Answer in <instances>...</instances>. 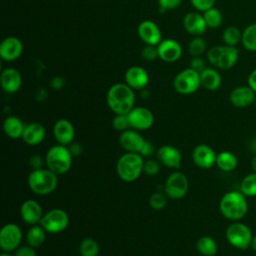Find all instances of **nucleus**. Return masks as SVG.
<instances>
[{
    "instance_id": "nucleus-1",
    "label": "nucleus",
    "mask_w": 256,
    "mask_h": 256,
    "mask_svg": "<svg viewBox=\"0 0 256 256\" xmlns=\"http://www.w3.org/2000/svg\"><path fill=\"white\" fill-rule=\"evenodd\" d=\"M134 89L126 83H116L112 85L106 96L108 107L115 114H128L135 103Z\"/></svg>"
},
{
    "instance_id": "nucleus-2",
    "label": "nucleus",
    "mask_w": 256,
    "mask_h": 256,
    "mask_svg": "<svg viewBox=\"0 0 256 256\" xmlns=\"http://www.w3.org/2000/svg\"><path fill=\"white\" fill-rule=\"evenodd\" d=\"M220 213L230 221H240L248 211L247 197L239 190L226 192L219 201Z\"/></svg>"
},
{
    "instance_id": "nucleus-3",
    "label": "nucleus",
    "mask_w": 256,
    "mask_h": 256,
    "mask_svg": "<svg viewBox=\"0 0 256 256\" xmlns=\"http://www.w3.org/2000/svg\"><path fill=\"white\" fill-rule=\"evenodd\" d=\"M144 159L139 153L126 152L117 161L116 172L125 182H133L139 178L144 169Z\"/></svg>"
},
{
    "instance_id": "nucleus-4",
    "label": "nucleus",
    "mask_w": 256,
    "mask_h": 256,
    "mask_svg": "<svg viewBox=\"0 0 256 256\" xmlns=\"http://www.w3.org/2000/svg\"><path fill=\"white\" fill-rule=\"evenodd\" d=\"M58 184V177L49 168L32 170L28 176V185L31 191L38 195H47L53 192Z\"/></svg>"
},
{
    "instance_id": "nucleus-5",
    "label": "nucleus",
    "mask_w": 256,
    "mask_h": 256,
    "mask_svg": "<svg viewBox=\"0 0 256 256\" xmlns=\"http://www.w3.org/2000/svg\"><path fill=\"white\" fill-rule=\"evenodd\" d=\"M72 154L69 148L62 144H57L49 148L45 156L47 167L57 175L67 173L72 166Z\"/></svg>"
},
{
    "instance_id": "nucleus-6",
    "label": "nucleus",
    "mask_w": 256,
    "mask_h": 256,
    "mask_svg": "<svg viewBox=\"0 0 256 256\" xmlns=\"http://www.w3.org/2000/svg\"><path fill=\"white\" fill-rule=\"evenodd\" d=\"M253 235L250 227L240 221H233L225 231L228 243L239 250H246L251 247Z\"/></svg>"
},
{
    "instance_id": "nucleus-7",
    "label": "nucleus",
    "mask_w": 256,
    "mask_h": 256,
    "mask_svg": "<svg viewBox=\"0 0 256 256\" xmlns=\"http://www.w3.org/2000/svg\"><path fill=\"white\" fill-rule=\"evenodd\" d=\"M174 89L183 95L195 93L201 86L200 74L190 67L179 72L173 81Z\"/></svg>"
},
{
    "instance_id": "nucleus-8",
    "label": "nucleus",
    "mask_w": 256,
    "mask_h": 256,
    "mask_svg": "<svg viewBox=\"0 0 256 256\" xmlns=\"http://www.w3.org/2000/svg\"><path fill=\"white\" fill-rule=\"evenodd\" d=\"M69 216L67 212L60 208H54L46 212L40 220V225L48 233H59L67 228Z\"/></svg>"
},
{
    "instance_id": "nucleus-9",
    "label": "nucleus",
    "mask_w": 256,
    "mask_h": 256,
    "mask_svg": "<svg viewBox=\"0 0 256 256\" xmlns=\"http://www.w3.org/2000/svg\"><path fill=\"white\" fill-rule=\"evenodd\" d=\"M188 187L187 176L182 172H173L164 183V192L171 199H181L186 195Z\"/></svg>"
},
{
    "instance_id": "nucleus-10",
    "label": "nucleus",
    "mask_w": 256,
    "mask_h": 256,
    "mask_svg": "<svg viewBox=\"0 0 256 256\" xmlns=\"http://www.w3.org/2000/svg\"><path fill=\"white\" fill-rule=\"evenodd\" d=\"M22 237V231L17 224H5L0 231V247L3 252L15 251L20 246Z\"/></svg>"
},
{
    "instance_id": "nucleus-11",
    "label": "nucleus",
    "mask_w": 256,
    "mask_h": 256,
    "mask_svg": "<svg viewBox=\"0 0 256 256\" xmlns=\"http://www.w3.org/2000/svg\"><path fill=\"white\" fill-rule=\"evenodd\" d=\"M130 127L136 130L149 129L154 123V115L152 111L145 107H134L128 114Z\"/></svg>"
},
{
    "instance_id": "nucleus-12",
    "label": "nucleus",
    "mask_w": 256,
    "mask_h": 256,
    "mask_svg": "<svg viewBox=\"0 0 256 256\" xmlns=\"http://www.w3.org/2000/svg\"><path fill=\"white\" fill-rule=\"evenodd\" d=\"M217 154L214 149L207 144H199L197 145L192 152V159L194 163L202 168L209 169L216 164Z\"/></svg>"
},
{
    "instance_id": "nucleus-13",
    "label": "nucleus",
    "mask_w": 256,
    "mask_h": 256,
    "mask_svg": "<svg viewBox=\"0 0 256 256\" xmlns=\"http://www.w3.org/2000/svg\"><path fill=\"white\" fill-rule=\"evenodd\" d=\"M157 160L166 167L180 168L182 156L179 149L172 145H163L156 151Z\"/></svg>"
},
{
    "instance_id": "nucleus-14",
    "label": "nucleus",
    "mask_w": 256,
    "mask_h": 256,
    "mask_svg": "<svg viewBox=\"0 0 256 256\" xmlns=\"http://www.w3.org/2000/svg\"><path fill=\"white\" fill-rule=\"evenodd\" d=\"M256 92L249 86L243 85L235 87L229 95L231 104L237 108H245L250 106L255 101Z\"/></svg>"
},
{
    "instance_id": "nucleus-15",
    "label": "nucleus",
    "mask_w": 256,
    "mask_h": 256,
    "mask_svg": "<svg viewBox=\"0 0 256 256\" xmlns=\"http://www.w3.org/2000/svg\"><path fill=\"white\" fill-rule=\"evenodd\" d=\"M138 35L146 45L157 46L162 41V35L158 25L151 20H145L139 24Z\"/></svg>"
},
{
    "instance_id": "nucleus-16",
    "label": "nucleus",
    "mask_w": 256,
    "mask_h": 256,
    "mask_svg": "<svg viewBox=\"0 0 256 256\" xmlns=\"http://www.w3.org/2000/svg\"><path fill=\"white\" fill-rule=\"evenodd\" d=\"M22 52L23 44L17 37H7L0 44V57L5 61H14L18 59Z\"/></svg>"
},
{
    "instance_id": "nucleus-17",
    "label": "nucleus",
    "mask_w": 256,
    "mask_h": 256,
    "mask_svg": "<svg viewBox=\"0 0 256 256\" xmlns=\"http://www.w3.org/2000/svg\"><path fill=\"white\" fill-rule=\"evenodd\" d=\"M43 211L41 205L34 199H28L24 201L20 207V216L22 220L30 225L40 223L43 217Z\"/></svg>"
},
{
    "instance_id": "nucleus-18",
    "label": "nucleus",
    "mask_w": 256,
    "mask_h": 256,
    "mask_svg": "<svg viewBox=\"0 0 256 256\" xmlns=\"http://www.w3.org/2000/svg\"><path fill=\"white\" fill-rule=\"evenodd\" d=\"M158 57L165 62L177 61L182 55L181 45L174 39H164L158 45Z\"/></svg>"
},
{
    "instance_id": "nucleus-19",
    "label": "nucleus",
    "mask_w": 256,
    "mask_h": 256,
    "mask_svg": "<svg viewBox=\"0 0 256 256\" xmlns=\"http://www.w3.org/2000/svg\"><path fill=\"white\" fill-rule=\"evenodd\" d=\"M53 135L59 144L67 146L73 142L75 137L74 126L67 119H59L53 126Z\"/></svg>"
},
{
    "instance_id": "nucleus-20",
    "label": "nucleus",
    "mask_w": 256,
    "mask_h": 256,
    "mask_svg": "<svg viewBox=\"0 0 256 256\" xmlns=\"http://www.w3.org/2000/svg\"><path fill=\"white\" fill-rule=\"evenodd\" d=\"M119 143L127 152L139 153L145 143V139L136 130L127 129L120 134Z\"/></svg>"
},
{
    "instance_id": "nucleus-21",
    "label": "nucleus",
    "mask_w": 256,
    "mask_h": 256,
    "mask_svg": "<svg viewBox=\"0 0 256 256\" xmlns=\"http://www.w3.org/2000/svg\"><path fill=\"white\" fill-rule=\"evenodd\" d=\"M125 83L132 89H143L149 82V75L141 66H132L125 72Z\"/></svg>"
},
{
    "instance_id": "nucleus-22",
    "label": "nucleus",
    "mask_w": 256,
    "mask_h": 256,
    "mask_svg": "<svg viewBox=\"0 0 256 256\" xmlns=\"http://www.w3.org/2000/svg\"><path fill=\"white\" fill-rule=\"evenodd\" d=\"M184 29L194 36H201L207 30V24L203 14L198 12H189L183 18Z\"/></svg>"
},
{
    "instance_id": "nucleus-23",
    "label": "nucleus",
    "mask_w": 256,
    "mask_h": 256,
    "mask_svg": "<svg viewBox=\"0 0 256 256\" xmlns=\"http://www.w3.org/2000/svg\"><path fill=\"white\" fill-rule=\"evenodd\" d=\"M0 83L6 93H15L22 85L21 74L15 68H6L1 72Z\"/></svg>"
},
{
    "instance_id": "nucleus-24",
    "label": "nucleus",
    "mask_w": 256,
    "mask_h": 256,
    "mask_svg": "<svg viewBox=\"0 0 256 256\" xmlns=\"http://www.w3.org/2000/svg\"><path fill=\"white\" fill-rule=\"evenodd\" d=\"M46 135V130L43 124L40 122H31L25 125L22 139L28 145H37L40 144Z\"/></svg>"
},
{
    "instance_id": "nucleus-25",
    "label": "nucleus",
    "mask_w": 256,
    "mask_h": 256,
    "mask_svg": "<svg viewBox=\"0 0 256 256\" xmlns=\"http://www.w3.org/2000/svg\"><path fill=\"white\" fill-rule=\"evenodd\" d=\"M201 86L209 91H215L221 86L222 78L220 73L214 68H206L200 73Z\"/></svg>"
},
{
    "instance_id": "nucleus-26",
    "label": "nucleus",
    "mask_w": 256,
    "mask_h": 256,
    "mask_svg": "<svg viewBox=\"0 0 256 256\" xmlns=\"http://www.w3.org/2000/svg\"><path fill=\"white\" fill-rule=\"evenodd\" d=\"M24 128H25V124L17 116H8L5 118L3 122L4 133L12 139H17L22 137Z\"/></svg>"
},
{
    "instance_id": "nucleus-27",
    "label": "nucleus",
    "mask_w": 256,
    "mask_h": 256,
    "mask_svg": "<svg viewBox=\"0 0 256 256\" xmlns=\"http://www.w3.org/2000/svg\"><path fill=\"white\" fill-rule=\"evenodd\" d=\"M238 57H239V50L236 47L225 45L223 47V51L220 56L217 68L221 70L231 69L237 63Z\"/></svg>"
},
{
    "instance_id": "nucleus-28",
    "label": "nucleus",
    "mask_w": 256,
    "mask_h": 256,
    "mask_svg": "<svg viewBox=\"0 0 256 256\" xmlns=\"http://www.w3.org/2000/svg\"><path fill=\"white\" fill-rule=\"evenodd\" d=\"M215 165L223 172H231L237 167L238 159L236 155L230 151H221L217 154Z\"/></svg>"
},
{
    "instance_id": "nucleus-29",
    "label": "nucleus",
    "mask_w": 256,
    "mask_h": 256,
    "mask_svg": "<svg viewBox=\"0 0 256 256\" xmlns=\"http://www.w3.org/2000/svg\"><path fill=\"white\" fill-rule=\"evenodd\" d=\"M196 249L203 256H214L217 253L218 246L214 238L204 235L197 240Z\"/></svg>"
},
{
    "instance_id": "nucleus-30",
    "label": "nucleus",
    "mask_w": 256,
    "mask_h": 256,
    "mask_svg": "<svg viewBox=\"0 0 256 256\" xmlns=\"http://www.w3.org/2000/svg\"><path fill=\"white\" fill-rule=\"evenodd\" d=\"M46 238V230L41 225H33L26 234V242L28 245L36 248L43 244Z\"/></svg>"
},
{
    "instance_id": "nucleus-31",
    "label": "nucleus",
    "mask_w": 256,
    "mask_h": 256,
    "mask_svg": "<svg viewBox=\"0 0 256 256\" xmlns=\"http://www.w3.org/2000/svg\"><path fill=\"white\" fill-rule=\"evenodd\" d=\"M241 43L247 51L256 52V23L249 24L242 31Z\"/></svg>"
},
{
    "instance_id": "nucleus-32",
    "label": "nucleus",
    "mask_w": 256,
    "mask_h": 256,
    "mask_svg": "<svg viewBox=\"0 0 256 256\" xmlns=\"http://www.w3.org/2000/svg\"><path fill=\"white\" fill-rule=\"evenodd\" d=\"M240 191L246 197L256 196V173L251 172L243 177L240 182Z\"/></svg>"
},
{
    "instance_id": "nucleus-33",
    "label": "nucleus",
    "mask_w": 256,
    "mask_h": 256,
    "mask_svg": "<svg viewBox=\"0 0 256 256\" xmlns=\"http://www.w3.org/2000/svg\"><path fill=\"white\" fill-rule=\"evenodd\" d=\"M222 39L227 46H236L242 40V31L236 26H228L222 34Z\"/></svg>"
},
{
    "instance_id": "nucleus-34",
    "label": "nucleus",
    "mask_w": 256,
    "mask_h": 256,
    "mask_svg": "<svg viewBox=\"0 0 256 256\" xmlns=\"http://www.w3.org/2000/svg\"><path fill=\"white\" fill-rule=\"evenodd\" d=\"M203 17L208 28H218L223 21L222 13L216 7H212L203 12Z\"/></svg>"
},
{
    "instance_id": "nucleus-35",
    "label": "nucleus",
    "mask_w": 256,
    "mask_h": 256,
    "mask_svg": "<svg viewBox=\"0 0 256 256\" xmlns=\"http://www.w3.org/2000/svg\"><path fill=\"white\" fill-rule=\"evenodd\" d=\"M99 250V245L93 238L83 239L79 246V253L81 256H98Z\"/></svg>"
},
{
    "instance_id": "nucleus-36",
    "label": "nucleus",
    "mask_w": 256,
    "mask_h": 256,
    "mask_svg": "<svg viewBox=\"0 0 256 256\" xmlns=\"http://www.w3.org/2000/svg\"><path fill=\"white\" fill-rule=\"evenodd\" d=\"M188 50L189 53L194 57L201 56L206 50V41L201 36H195V38L189 42Z\"/></svg>"
},
{
    "instance_id": "nucleus-37",
    "label": "nucleus",
    "mask_w": 256,
    "mask_h": 256,
    "mask_svg": "<svg viewBox=\"0 0 256 256\" xmlns=\"http://www.w3.org/2000/svg\"><path fill=\"white\" fill-rule=\"evenodd\" d=\"M150 206L155 210L163 209L167 204V195L161 192L153 193L149 198Z\"/></svg>"
},
{
    "instance_id": "nucleus-38",
    "label": "nucleus",
    "mask_w": 256,
    "mask_h": 256,
    "mask_svg": "<svg viewBox=\"0 0 256 256\" xmlns=\"http://www.w3.org/2000/svg\"><path fill=\"white\" fill-rule=\"evenodd\" d=\"M112 126L118 131H125L130 127L127 114H116L112 120Z\"/></svg>"
},
{
    "instance_id": "nucleus-39",
    "label": "nucleus",
    "mask_w": 256,
    "mask_h": 256,
    "mask_svg": "<svg viewBox=\"0 0 256 256\" xmlns=\"http://www.w3.org/2000/svg\"><path fill=\"white\" fill-rule=\"evenodd\" d=\"M223 47L221 45H217V46H213L211 47L208 52H207V59L209 61V63L211 65H213L214 67L218 66V62L220 59V56L222 54L223 51Z\"/></svg>"
},
{
    "instance_id": "nucleus-40",
    "label": "nucleus",
    "mask_w": 256,
    "mask_h": 256,
    "mask_svg": "<svg viewBox=\"0 0 256 256\" xmlns=\"http://www.w3.org/2000/svg\"><path fill=\"white\" fill-rule=\"evenodd\" d=\"M160 162L158 160H154V159H148L144 162V169L143 172L147 175L150 176H154L156 174H158L159 169H160Z\"/></svg>"
},
{
    "instance_id": "nucleus-41",
    "label": "nucleus",
    "mask_w": 256,
    "mask_h": 256,
    "mask_svg": "<svg viewBox=\"0 0 256 256\" xmlns=\"http://www.w3.org/2000/svg\"><path fill=\"white\" fill-rule=\"evenodd\" d=\"M141 55L143 57V59L147 60V61H152L155 60L158 57V49L157 46H153V45H146L142 52Z\"/></svg>"
},
{
    "instance_id": "nucleus-42",
    "label": "nucleus",
    "mask_w": 256,
    "mask_h": 256,
    "mask_svg": "<svg viewBox=\"0 0 256 256\" xmlns=\"http://www.w3.org/2000/svg\"><path fill=\"white\" fill-rule=\"evenodd\" d=\"M190 1L193 7L200 12H204L214 7V4H215V0H190Z\"/></svg>"
},
{
    "instance_id": "nucleus-43",
    "label": "nucleus",
    "mask_w": 256,
    "mask_h": 256,
    "mask_svg": "<svg viewBox=\"0 0 256 256\" xmlns=\"http://www.w3.org/2000/svg\"><path fill=\"white\" fill-rule=\"evenodd\" d=\"M190 68L195 70L196 72H198L200 74L207 67H206L205 61L200 56H196V57H193L191 59V61H190Z\"/></svg>"
},
{
    "instance_id": "nucleus-44",
    "label": "nucleus",
    "mask_w": 256,
    "mask_h": 256,
    "mask_svg": "<svg viewBox=\"0 0 256 256\" xmlns=\"http://www.w3.org/2000/svg\"><path fill=\"white\" fill-rule=\"evenodd\" d=\"M13 255L14 256H36V251L34 247L30 245H24V246H19L14 251Z\"/></svg>"
},
{
    "instance_id": "nucleus-45",
    "label": "nucleus",
    "mask_w": 256,
    "mask_h": 256,
    "mask_svg": "<svg viewBox=\"0 0 256 256\" xmlns=\"http://www.w3.org/2000/svg\"><path fill=\"white\" fill-rule=\"evenodd\" d=\"M182 0H158V4L162 11L172 10L181 4Z\"/></svg>"
},
{
    "instance_id": "nucleus-46",
    "label": "nucleus",
    "mask_w": 256,
    "mask_h": 256,
    "mask_svg": "<svg viewBox=\"0 0 256 256\" xmlns=\"http://www.w3.org/2000/svg\"><path fill=\"white\" fill-rule=\"evenodd\" d=\"M44 162H45V159H43L40 155H37V154L31 156L29 159V164L33 168V170L42 168Z\"/></svg>"
},
{
    "instance_id": "nucleus-47",
    "label": "nucleus",
    "mask_w": 256,
    "mask_h": 256,
    "mask_svg": "<svg viewBox=\"0 0 256 256\" xmlns=\"http://www.w3.org/2000/svg\"><path fill=\"white\" fill-rule=\"evenodd\" d=\"M68 148H69V151H70V153L72 154L73 157H77V156L81 155V153L83 151L82 145L78 142H72L71 144L68 145Z\"/></svg>"
},
{
    "instance_id": "nucleus-48",
    "label": "nucleus",
    "mask_w": 256,
    "mask_h": 256,
    "mask_svg": "<svg viewBox=\"0 0 256 256\" xmlns=\"http://www.w3.org/2000/svg\"><path fill=\"white\" fill-rule=\"evenodd\" d=\"M153 151H154L153 145H152L149 141H146V140H145V143H144L142 149L140 150L139 154H140L141 156H143V157H150V156L153 154Z\"/></svg>"
},
{
    "instance_id": "nucleus-49",
    "label": "nucleus",
    "mask_w": 256,
    "mask_h": 256,
    "mask_svg": "<svg viewBox=\"0 0 256 256\" xmlns=\"http://www.w3.org/2000/svg\"><path fill=\"white\" fill-rule=\"evenodd\" d=\"M247 85H249L256 92V68L249 73L247 78Z\"/></svg>"
},
{
    "instance_id": "nucleus-50",
    "label": "nucleus",
    "mask_w": 256,
    "mask_h": 256,
    "mask_svg": "<svg viewBox=\"0 0 256 256\" xmlns=\"http://www.w3.org/2000/svg\"><path fill=\"white\" fill-rule=\"evenodd\" d=\"M64 85V79L61 77H54L51 81V87L53 89H60Z\"/></svg>"
},
{
    "instance_id": "nucleus-51",
    "label": "nucleus",
    "mask_w": 256,
    "mask_h": 256,
    "mask_svg": "<svg viewBox=\"0 0 256 256\" xmlns=\"http://www.w3.org/2000/svg\"><path fill=\"white\" fill-rule=\"evenodd\" d=\"M251 168H252V171L256 173V154L253 156L251 160Z\"/></svg>"
},
{
    "instance_id": "nucleus-52",
    "label": "nucleus",
    "mask_w": 256,
    "mask_h": 256,
    "mask_svg": "<svg viewBox=\"0 0 256 256\" xmlns=\"http://www.w3.org/2000/svg\"><path fill=\"white\" fill-rule=\"evenodd\" d=\"M251 248L256 251V234L253 235V238H252V242H251Z\"/></svg>"
},
{
    "instance_id": "nucleus-53",
    "label": "nucleus",
    "mask_w": 256,
    "mask_h": 256,
    "mask_svg": "<svg viewBox=\"0 0 256 256\" xmlns=\"http://www.w3.org/2000/svg\"><path fill=\"white\" fill-rule=\"evenodd\" d=\"M0 256H14V255L9 254V252H3V253H1V255H0Z\"/></svg>"
},
{
    "instance_id": "nucleus-54",
    "label": "nucleus",
    "mask_w": 256,
    "mask_h": 256,
    "mask_svg": "<svg viewBox=\"0 0 256 256\" xmlns=\"http://www.w3.org/2000/svg\"><path fill=\"white\" fill-rule=\"evenodd\" d=\"M254 103H255V105H256V96H255V101H254Z\"/></svg>"
},
{
    "instance_id": "nucleus-55",
    "label": "nucleus",
    "mask_w": 256,
    "mask_h": 256,
    "mask_svg": "<svg viewBox=\"0 0 256 256\" xmlns=\"http://www.w3.org/2000/svg\"><path fill=\"white\" fill-rule=\"evenodd\" d=\"M214 256H216V255H214Z\"/></svg>"
},
{
    "instance_id": "nucleus-56",
    "label": "nucleus",
    "mask_w": 256,
    "mask_h": 256,
    "mask_svg": "<svg viewBox=\"0 0 256 256\" xmlns=\"http://www.w3.org/2000/svg\"><path fill=\"white\" fill-rule=\"evenodd\" d=\"M255 256H256V255H255Z\"/></svg>"
}]
</instances>
